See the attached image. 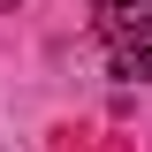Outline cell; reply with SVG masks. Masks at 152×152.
Returning <instances> with one entry per match:
<instances>
[{
    "label": "cell",
    "mask_w": 152,
    "mask_h": 152,
    "mask_svg": "<svg viewBox=\"0 0 152 152\" xmlns=\"http://www.w3.org/2000/svg\"><path fill=\"white\" fill-rule=\"evenodd\" d=\"M91 23H99L107 46H122V38L152 31V0H91Z\"/></svg>",
    "instance_id": "1"
},
{
    "label": "cell",
    "mask_w": 152,
    "mask_h": 152,
    "mask_svg": "<svg viewBox=\"0 0 152 152\" xmlns=\"http://www.w3.org/2000/svg\"><path fill=\"white\" fill-rule=\"evenodd\" d=\"M114 76H152V31H137V38L114 46Z\"/></svg>",
    "instance_id": "2"
}]
</instances>
